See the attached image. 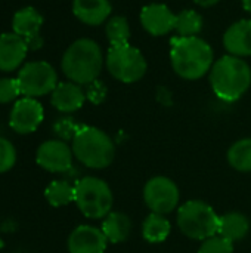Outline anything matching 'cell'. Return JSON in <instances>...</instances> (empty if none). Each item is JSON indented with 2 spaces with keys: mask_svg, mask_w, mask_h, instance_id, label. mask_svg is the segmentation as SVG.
<instances>
[{
  "mask_svg": "<svg viewBox=\"0 0 251 253\" xmlns=\"http://www.w3.org/2000/svg\"><path fill=\"white\" fill-rule=\"evenodd\" d=\"M203 30V16L192 9H185L176 15L175 33L178 37H195Z\"/></svg>",
  "mask_w": 251,
  "mask_h": 253,
  "instance_id": "23",
  "label": "cell"
},
{
  "mask_svg": "<svg viewBox=\"0 0 251 253\" xmlns=\"http://www.w3.org/2000/svg\"><path fill=\"white\" fill-rule=\"evenodd\" d=\"M132 231V222L126 213L109 212L102 224V233L109 243H123L129 239Z\"/></svg>",
  "mask_w": 251,
  "mask_h": 253,
  "instance_id": "20",
  "label": "cell"
},
{
  "mask_svg": "<svg viewBox=\"0 0 251 253\" xmlns=\"http://www.w3.org/2000/svg\"><path fill=\"white\" fill-rule=\"evenodd\" d=\"M25 43L28 46V50H37L43 46V37L40 34H36L33 37L25 39Z\"/></svg>",
  "mask_w": 251,
  "mask_h": 253,
  "instance_id": "31",
  "label": "cell"
},
{
  "mask_svg": "<svg viewBox=\"0 0 251 253\" xmlns=\"http://www.w3.org/2000/svg\"><path fill=\"white\" fill-rule=\"evenodd\" d=\"M141 24L151 36H166L175 31L176 13L163 3H151L141 10Z\"/></svg>",
  "mask_w": 251,
  "mask_h": 253,
  "instance_id": "12",
  "label": "cell"
},
{
  "mask_svg": "<svg viewBox=\"0 0 251 253\" xmlns=\"http://www.w3.org/2000/svg\"><path fill=\"white\" fill-rule=\"evenodd\" d=\"M105 65L115 80L127 84L139 82L148 68L143 53L132 44L109 46L105 56Z\"/></svg>",
  "mask_w": 251,
  "mask_h": 253,
  "instance_id": "7",
  "label": "cell"
},
{
  "mask_svg": "<svg viewBox=\"0 0 251 253\" xmlns=\"http://www.w3.org/2000/svg\"><path fill=\"white\" fill-rule=\"evenodd\" d=\"M44 197L50 206L62 208L75 200V188L68 181H52L44 190Z\"/></svg>",
  "mask_w": 251,
  "mask_h": 253,
  "instance_id": "22",
  "label": "cell"
},
{
  "mask_svg": "<svg viewBox=\"0 0 251 253\" xmlns=\"http://www.w3.org/2000/svg\"><path fill=\"white\" fill-rule=\"evenodd\" d=\"M71 148L74 157L90 169L108 168L115 156L112 139L104 130L93 126H80Z\"/></svg>",
  "mask_w": 251,
  "mask_h": 253,
  "instance_id": "4",
  "label": "cell"
},
{
  "mask_svg": "<svg viewBox=\"0 0 251 253\" xmlns=\"http://www.w3.org/2000/svg\"><path fill=\"white\" fill-rule=\"evenodd\" d=\"M170 64L179 77L185 80H198L210 73L215 64L213 47L200 36H176L170 46Z\"/></svg>",
  "mask_w": 251,
  "mask_h": 253,
  "instance_id": "1",
  "label": "cell"
},
{
  "mask_svg": "<svg viewBox=\"0 0 251 253\" xmlns=\"http://www.w3.org/2000/svg\"><path fill=\"white\" fill-rule=\"evenodd\" d=\"M112 6L109 0H72L74 16L86 25H101L109 19Z\"/></svg>",
  "mask_w": 251,
  "mask_h": 253,
  "instance_id": "17",
  "label": "cell"
},
{
  "mask_svg": "<svg viewBox=\"0 0 251 253\" xmlns=\"http://www.w3.org/2000/svg\"><path fill=\"white\" fill-rule=\"evenodd\" d=\"M198 6H201V7H210V6H215V4H217L220 0H194Z\"/></svg>",
  "mask_w": 251,
  "mask_h": 253,
  "instance_id": "32",
  "label": "cell"
},
{
  "mask_svg": "<svg viewBox=\"0 0 251 253\" xmlns=\"http://www.w3.org/2000/svg\"><path fill=\"white\" fill-rule=\"evenodd\" d=\"M75 205L90 219L105 218L112 208V193L108 184L95 176H84L74 184Z\"/></svg>",
  "mask_w": 251,
  "mask_h": 253,
  "instance_id": "6",
  "label": "cell"
},
{
  "mask_svg": "<svg viewBox=\"0 0 251 253\" xmlns=\"http://www.w3.org/2000/svg\"><path fill=\"white\" fill-rule=\"evenodd\" d=\"M21 89L16 79H0V104L18 101Z\"/></svg>",
  "mask_w": 251,
  "mask_h": 253,
  "instance_id": "29",
  "label": "cell"
},
{
  "mask_svg": "<svg viewBox=\"0 0 251 253\" xmlns=\"http://www.w3.org/2000/svg\"><path fill=\"white\" fill-rule=\"evenodd\" d=\"M28 46L25 39L12 33L0 34V70L10 73L24 62Z\"/></svg>",
  "mask_w": 251,
  "mask_h": 253,
  "instance_id": "14",
  "label": "cell"
},
{
  "mask_svg": "<svg viewBox=\"0 0 251 253\" xmlns=\"http://www.w3.org/2000/svg\"><path fill=\"white\" fill-rule=\"evenodd\" d=\"M72 148L61 139H49L36 151L37 165L52 173H64L72 168Z\"/></svg>",
  "mask_w": 251,
  "mask_h": 253,
  "instance_id": "11",
  "label": "cell"
},
{
  "mask_svg": "<svg viewBox=\"0 0 251 253\" xmlns=\"http://www.w3.org/2000/svg\"><path fill=\"white\" fill-rule=\"evenodd\" d=\"M105 33H107V39H108L111 46L129 44L130 25H129L127 18L120 16V15L109 18L107 21V25H105Z\"/></svg>",
  "mask_w": 251,
  "mask_h": 253,
  "instance_id": "25",
  "label": "cell"
},
{
  "mask_svg": "<svg viewBox=\"0 0 251 253\" xmlns=\"http://www.w3.org/2000/svg\"><path fill=\"white\" fill-rule=\"evenodd\" d=\"M178 225L186 237L204 242L217 234L219 215L207 203L191 200L179 208Z\"/></svg>",
  "mask_w": 251,
  "mask_h": 253,
  "instance_id": "5",
  "label": "cell"
},
{
  "mask_svg": "<svg viewBox=\"0 0 251 253\" xmlns=\"http://www.w3.org/2000/svg\"><path fill=\"white\" fill-rule=\"evenodd\" d=\"M107 243L102 230L92 225H78L71 231L67 246L70 253H104Z\"/></svg>",
  "mask_w": 251,
  "mask_h": 253,
  "instance_id": "13",
  "label": "cell"
},
{
  "mask_svg": "<svg viewBox=\"0 0 251 253\" xmlns=\"http://www.w3.org/2000/svg\"><path fill=\"white\" fill-rule=\"evenodd\" d=\"M198 253H234V243L220 236H213L203 242Z\"/></svg>",
  "mask_w": 251,
  "mask_h": 253,
  "instance_id": "27",
  "label": "cell"
},
{
  "mask_svg": "<svg viewBox=\"0 0 251 253\" xmlns=\"http://www.w3.org/2000/svg\"><path fill=\"white\" fill-rule=\"evenodd\" d=\"M43 105L36 98L24 96L15 101L9 114V126L19 135H28L37 130V127L43 123Z\"/></svg>",
  "mask_w": 251,
  "mask_h": 253,
  "instance_id": "10",
  "label": "cell"
},
{
  "mask_svg": "<svg viewBox=\"0 0 251 253\" xmlns=\"http://www.w3.org/2000/svg\"><path fill=\"white\" fill-rule=\"evenodd\" d=\"M170 222L164 215L152 213L143 221L142 225V234L143 239L149 243H161L164 242L170 234Z\"/></svg>",
  "mask_w": 251,
  "mask_h": 253,
  "instance_id": "21",
  "label": "cell"
},
{
  "mask_svg": "<svg viewBox=\"0 0 251 253\" xmlns=\"http://www.w3.org/2000/svg\"><path fill=\"white\" fill-rule=\"evenodd\" d=\"M243 1V7L251 15V0H241Z\"/></svg>",
  "mask_w": 251,
  "mask_h": 253,
  "instance_id": "33",
  "label": "cell"
},
{
  "mask_svg": "<svg viewBox=\"0 0 251 253\" xmlns=\"http://www.w3.org/2000/svg\"><path fill=\"white\" fill-rule=\"evenodd\" d=\"M179 188L170 178L155 176L145 184L143 200L152 213H170L179 205Z\"/></svg>",
  "mask_w": 251,
  "mask_h": 253,
  "instance_id": "9",
  "label": "cell"
},
{
  "mask_svg": "<svg viewBox=\"0 0 251 253\" xmlns=\"http://www.w3.org/2000/svg\"><path fill=\"white\" fill-rule=\"evenodd\" d=\"M80 129V125L75 123V120H72L71 117H62V119H58L53 125V132L58 135V138L61 141H72L75 133L78 132Z\"/></svg>",
  "mask_w": 251,
  "mask_h": 253,
  "instance_id": "28",
  "label": "cell"
},
{
  "mask_svg": "<svg viewBox=\"0 0 251 253\" xmlns=\"http://www.w3.org/2000/svg\"><path fill=\"white\" fill-rule=\"evenodd\" d=\"M250 231V221L246 215L240 212H229L219 216V230L217 236L229 240V242H240L243 240Z\"/></svg>",
  "mask_w": 251,
  "mask_h": 253,
  "instance_id": "18",
  "label": "cell"
},
{
  "mask_svg": "<svg viewBox=\"0 0 251 253\" xmlns=\"http://www.w3.org/2000/svg\"><path fill=\"white\" fill-rule=\"evenodd\" d=\"M228 162L238 172H251V138L240 139L229 148Z\"/></svg>",
  "mask_w": 251,
  "mask_h": 253,
  "instance_id": "24",
  "label": "cell"
},
{
  "mask_svg": "<svg viewBox=\"0 0 251 253\" xmlns=\"http://www.w3.org/2000/svg\"><path fill=\"white\" fill-rule=\"evenodd\" d=\"M105 58L101 46L92 39H78L72 42L61 61V68L70 82L80 86L98 80Z\"/></svg>",
  "mask_w": 251,
  "mask_h": 253,
  "instance_id": "3",
  "label": "cell"
},
{
  "mask_svg": "<svg viewBox=\"0 0 251 253\" xmlns=\"http://www.w3.org/2000/svg\"><path fill=\"white\" fill-rule=\"evenodd\" d=\"M52 105L61 113H74L84 105L86 92L83 87L74 82H62L58 83L55 90L50 93Z\"/></svg>",
  "mask_w": 251,
  "mask_h": 253,
  "instance_id": "16",
  "label": "cell"
},
{
  "mask_svg": "<svg viewBox=\"0 0 251 253\" xmlns=\"http://www.w3.org/2000/svg\"><path fill=\"white\" fill-rule=\"evenodd\" d=\"M16 163V148L15 145L0 136V173H6L9 172Z\"/></svg>",
  "mask_w": 251,
  "mask_h": 253,
  "instance_id": "26",
  "label": "cell"
},
{
  "mask_svg": "<svg viewBox=\"0 0 251 253\" xmlns=\"http://www.w3.org/2000/svg\"><path fill=\"white\" fill-rule=\"evenodd\" d=\"M107 95H108V89H107V86H105L104 82L95 80V82H92V83L87 84L86 99H89L92 104H95V105L102 104L107 99Z\"/></svg>",
  "mask_w": 251,
  "mask_h": 253,
  "instance_id": "30",
  "label": "cell"
},
{
  "mask_svg": "<svg viewBox=\"0 0 251 253\" xmlns=\"http://www.w3.org/2000/svg\"><path fill=\"white\" fill-rule=\"evenodd\" d=\"M209 74L215 95L225 102L238 101L251 86L250 64L234 55H225L215 61Z\"/></svg>",
  "mask_w": 251,
  "mask_h": 253,
  "instance_id": "2",
  "label": "cell"
},
{
  "mask_svg": "<svg viewBox=\"0 0 251 253\" xmlns=\"http://www.w3.org/2000/svg\"><path fill=\"white\" fill-rule=\"evenodd\" d=\"M223 46L228 55L238 58L251 56V18L240 19L228 27L223 34Z\"/></svg>",
  "mask_w": 251,
  "mask_h": 253,
  "instance_id": "15",
  "label": "cell"
},
{
  "mask_svg": "<svg viewBox=\"0 0 251 253\" xmlns=\"http://www.w3.org/2000/svg\"><path fill=\"white\" fill-rule=\"evenodd\" d=\"M18 84L21 95L38 98L52 93L58 86V74L46 61H33L21 67L18 73Z\"/></svg>",
  "mask_w": 251,
  "mask_h": 253,
  "instance_id": "8",
  "label": "cell"
},
{
  "mask_svg": "<svg viewBox=\"0 0 251 253\" xmlns=\"http://www.w3.org/2000/svg\"><path fill=\"white\" fill-rule=\"evenodd\" d=\"M41 25H43L41 13L37 9L31 7V6L19 9L13 15V19H12V30H13V33L21 36V37H24V39H28V37L36 36V34H40Z\"/></svg>",
  "mask_w": 251,
  "mask_h": 253,
  "instance_id": "19",
  "label": "cell"
}]
</instances>
